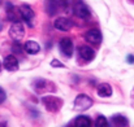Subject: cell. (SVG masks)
<instances>
[{
    "label": "cell",
    "mask_w": 134,
    "mask_h": 127,
    "mask_svg": "<svg viewBox=\"0 0 134 127\" xmlns=\"http://www.w3.org/2000/svg\"><path fill=\"white\" fill-rule=\"evenodd\" d=\"M44 5H46V10H47V13L49 16H53L57 12L59 5H57V1L56 0H46Z\"/></svg>",
    "instance_id": "9a60e30c"
},
{
    "label": "cell",
    "mask_w": 134,
    "mask_h": 127,
    "mask_svg": "<svg viewBox=\"0 0 134 127\" xmlns=\"http://www.w3.org/2000/svg\"><path fill=\"white\" fill-rule=\"evenodd\" d=\"M51 65H52V66H56V68H57V66H59V68H64V65H63L60 61H57V60H52Z\"/></svg>",
    "instance_id": "d6986e66"
},
{
    "label": "cell",
    "mask_w": 134,
    "mask_h": 127,
    "mask_svg": "<svg viewBox=\"0 0 134 127\" xmlns=\"http://www.w3.org/2000/svg\"><path fill=\"white\" fill-rule=\"evenodd\" d=\"M42 101L44 104L46 109L51 113H56L63 106V100L59 97H55V96H46V97H43Z\"/></svg>",
    "instance_id": "6da1fadb"
},
{
    "label": "cell",
    "mask_w": 134,
    "mask_h": 127,
    "mask_svg": "<svg viewBox=\"0 0 134 127\" xmlns=\"http://www.w3.org/2000/svg\"><path fill=\"white\" fill-rule=\"evenodd\" d=\"M53 26L55 29L60 30V31H69L73 26L72 21L69 18H65V17H59L55 22H53Z\"/></svg>",
    "instance_id": "8992f818"
},
{
    "label": "cell",
    "mask_w": 134,
    "mask_h": 127,
    "mask_svg": "<svg viewBox=\"0 0 134 127\" xmlns=\"http://www.w3.org/2000/svg\"><path fill=\"white\" fill-rule=\"evenodd\" d=\"M59 47H60V51L64 56L70 57L73 55V42L69 38H63L59 43Z\"/></svg>",
    "instance_id": "5b68a950"
},
{
    "label": "cell",
    "mask_w": 134,
    "mask_h": 127,
    "mask_svg": "<svg viewBox=\"0 0 134 127\" xmlns=\"http://www.w3.org/2000/svg\"><path fill=\"white\" fill-rule=\"evenodd\" d=\"M78 52H80V56H81L83 60H86V61H90V60H92V58L95 57V51H94L92 48L87 47V45H82V47L78 49Z\"/></svg>",
    "instance_id": "30bf717a"
},
{
    "label": "cell",
    "mask_w": 134,
    "mask_h": 127,
    "mask_svg": "<svg viewBox=\"0 0 134 127\" xmlns=\"http://www.w3.org/2000/svg\"><path fill=\"white\" fill-rule=\"evenodd\" d=\"M128 126V119L121 116V114H116L111 118V127H126Z\"/></svg>",
    "instance_id": "8fae6325"
},
{
    "label": "cell",
    "mask_w": 134,
    "mask_h": 127,
    "mask_svg": "<svg viewBox=\"0 0 134 127\" xmlns=\"http://www.w3.org/2000/svg\"><path fill=\"white\" fill-rule=\"evenodd\" d=\"M126 61H128L129 64H134V56L133 55H129V56L126 57Z\"/></svg>",
    "instance_id": "ffe728a7"
},
{
    "label": "cell",
    "mask_w": 134,
    "mask_h": 127,
    "mask_svg": "<svg viewBox=\"0 0 134 127\" xmlns=\"http://www.w3.org/2000/svg\"><path fill=\"white\" fill-rule=\"evenodd\" d=\"M92 105V99L89 97L87 95H78L74 101V109L76 110H87Z\"/></svg>",
    "instance_id": "277c9868"
},
{
    "label": "cell",
    "mask_w": 134,
    "mask_h": 127,
    "mask_svg": "<svg viewBox=\"0 0 134 127\" xmlns=\"http://www.w3.org/2000/svg\"><path fill=\"white\" fill-rule=\"evenodd\" d=\"M73 12H74V14H76L77 17H80V18H82V20L90 18V9L87 8V5H86L83 1H81V0H77V1L74 3V5H73Z\"/></svg>",
    "instance_id": "3957f363"
},
{
    "label": "cell",
    "mask_w": 134,
    "mask_h": 127,
    "mask_svg": "<svg viewBox=\"0 0 134 127\" xmlns=\"http://www.w3.org/2000/svg\"><path fill=\"white\" fill-rule=\"evenodd\" d=\"M34 89H35V92L37 93H42V92H44L46 89H47V87H48V82L44 81V79H37L35 82H34Z\"/></svg>",
    "instance_id": "2e32d148"
},
{
    "label": "cell",
    "mask_w": 134,
    "mask_h": 127,
    "mask_svg": "<svg viewBox=\"0 0 134 127\" xmlns=\"http://www.w3.org/2000/svg\"><path fill=\"white\" fill-rule=\"evenodd\" d=\"M25 51H26V53H29V55H37V53L41 51V47H39V44L37 42L29 40V42L25 43Z\"/></svg>",
    "instance_id": "7c38bea8"
},
{
    "label": "cell",
    "mask_w": 134,
    "mask_h": 127,
    "mask_svg": "<svg viewBox=\"0 0 134 127\" xmlns=\"http://www.w3.org/2000/svg\"><path fill=\"white\" fill-rule=\"evenodd\" d=\"M0 65H1V64H0Z\"/></svg>",
    "instance_id": "44dd1931"
},
{
    "label": "cell",
    "mask_w": 134,
    "mask_h": 127,
    "mask_svg": "<svg viewBox=\"0 0 134 127\" xmlns=\"http://www.w3.org/2000/svg\"><path fill=\"white\" fill-rule=\"evenodd\" d=\"M5 99H7V95H5L4 89L0 87V104H3V102L5 101Z\"/></svg>",
    "instance_id": "ac0fdd59"
},
{
    "label": "cell",
    "mask_w": 134,
    "mask_h": 127,
    "mask_svg": "<svg viewBox=\"0 0 134 127\" xmlns=\"http://www.w3.org/2000/svg\"><path fill=\"white\" fill-rule=\"evenodd\" d=\"M20 16H21L29 25H31V21H33V18H34L35 14H34V10L31 9V7L24 4V5L20 7Z\"/></svg>",
    "instance_id": "52a82bcc"
},
{
    "label": "cell",
    "mask_w": 134,
    "mask_h": 127,
    "mask_svg": "<svg viewBox=\"0 0 134 127\" xmlns=\"http://www.w3.org/2000/svg\"><path fill=\"white\" fill-rule=\"evenodd\" d=\"M85 39L87 42L92 43V44H99L102 42V34L98 29H91L89 31H86L85 34Z\"/></svg>",
    "instance_id": "ba28073f"
},
{
    "label": "cell",
    "mask_w": 134,
    "mask_h": 127,
    "mask_svg": "<svg viewBox=\"0 0 134 127\" xmlns=\"http://www.w3.org/2000/svg\"><path fill=\"white\" fill-rule=\"evenodd\" d=\"M4 68L9 71H16L18 69V60L13 56V55H9L4 58V62H3Z\"/></svg>",
    "instance_id": "9c48e42d"
},
{
    "label": "cell",
    "mask_w": 134,
    "mask_h": 127,
    "mask_svg": "<svg viewBox=\"0 0 134 127\" xmlns=\"http://www.w3.org/2000/svg\"><path fill=\"white\" fill-rule=\"evenodd\" d=\"M74 127H91V119L87 116H80L74 119Z\"/></svg>",
    "instance_id": "5bb4252c"
},
{
    "label": "cell",
    "mask_w": 134,
    "mask_h": 127,
    "mask_svg": "<svg viewBox=\"0 0 134 127\" xmlns=\"http://www.w3.org/2000/svg\"><path fill=\"white\" fill-rule=\"evenodd\" d=\"M98 95L100 97H109L112 95V87L108 83H102L98 87Z\"/></svg>",
    "instance_id": "4fadbf2b"
},
{
    "label": "cell",
    "mask_w": 134,
    "mask_h": 127,
    "mask_svg": "<svg viewBox=\"0 0 134 127\" xmlns=\"http://www.w3.org/2000/svg\"><path fill=\"white\" fill-rule=\"evenodd\" d=\"M9 35H10V38H12L14 42L18 43L22 38H24V35H25L24 25H22L20 21L13 22V23H12V26H10V29H9Z\"/></svg>",
    "instance_id": "7a4b0ae2"
},
{
    "label": "cell",
    "mask_w": 134,
    "mask_h": 127,
    "mask_svg": "<svg viewBox=\"0 0 134 127\" xmlns=\"http://www.w3.org/2000/svg\"><path fill=\"white\" fill-rule=\"evenodd\" d=\"M95 127H108V121L104 116H99L95 121Z\"/></svg>",
    "instance_id": "e0dca14e"
}]
</instances>
